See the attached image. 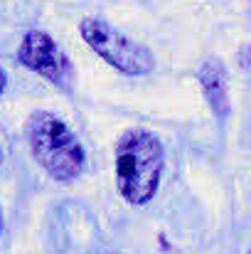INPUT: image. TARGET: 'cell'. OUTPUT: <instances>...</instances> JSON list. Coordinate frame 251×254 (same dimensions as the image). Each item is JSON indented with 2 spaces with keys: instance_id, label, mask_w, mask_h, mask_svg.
Listing matches in <instances>:
<instances>
[{
  "instance_id": "6da1fadb",
  "label": "cell",
  "mask_w": 251,
  "mask_h": 254,
  "mask_svg": "<svg viewBox=\"0 0 251 254\" xmlns=\"http://www.w3.org/2000/svg\"><path fill=\"white\" fill-rule=\"evenodd\" d=\"M160 170H163L160 141L141 128L126 131L116 151V175L121 195L133 205H143L158 190Z\"/></svg>"
},
{
  "instance_id": "7a4b0ae2",
  "label": "cell",
  "mask_w": 251,
  "mask_h": 254,
  "mask_svg": "<svg viewBox=\"0 0 251 254\" xmlns=\"http://www.w3.org/2000/svg\"><path fill=\"white\" fill-rule=\"evenodd\" d=\"M27 143L37 163L57 180H72L82 173L84 151L64 121L37 111L27 121Z\"/></svg>"
},
{
  "instance_id": "3957f363",
  "label": "cell",
  "mask_w": 251,
  "mask_h": 254,
  "mask_svg": "<svg viewBox=\"0 0 251 254\" xmlns=\"http://www.w3.org/2000/svg\"><path fill=\"white\" fill-rule=\"evenodd\" d=\"M79 32H82V37L86 40V45L99 57H103L111 67H116L123 74L141 77V74L153 72V67H155L153 55L143 45L128 40L123 32L113 30L103 20L86 17V20H82V25H79Z\"/></svg>"
},
{
  "instance_id": "277c9868",
  "label": "cell",
  "mask_w": 251,
  "mask_h": 254,
  "mask_svg": "<svg viewBox=\"0 0 251 254\" xmlns=\"http://www.w3.org/2000/svg\"><path fill=\"white\" fill-rule=\"evenodd\" d=\"M17 60H20V64L47 77L57 86H67V79L72 74L69 60L64 57L59 45L42 30H30L22 37L20 50H17Z\"/></svg>"
},
{
  "instance_id": "5b68a950",
  "label": "cell",
  "mask_w": 251,
  "mask_h": 254,
  "mask_svg": "<svg viewBox=\"0 0 251 254\" xmlns=\"http://www.w3.org/2000/svg\"><path fill=\"white\" fill-rule=\"evenodd\" d=\"M200 82H202V89L207 94L212 111L217 116H224V111H227V69L217 57L204 60V64L200 67Z\"/></svg>"
},
{
  "instance_id": "8992f818",
  "label": "cell",
  "mask_w": 251,
  "mask_h": 254,
  "mask_svg": "<svg viewBox=\"0 0 251 254\" xmlns=\"http://www.w3.org/2000/svg\"><path fill=\"white\" fill-rule=\"evenodd\" d=\"M2 89H5V74H2V69H0V94H2Z\"/></svg>"
},
{
  "instance_id": "52a82bcc",
  "label": "cell",
  "mask_w": 251,
  "mask_h": 254,
  "mask_svg": "<svg viewBox=\"0 0 251 254\" xmlns=\"http://www.w3.org/2000/svg\"><path fill=\"white\" fill-rule=\"evenodd\" d=\"M0 227H2V220H0Z\"/></svg>"
}]
</instances>
